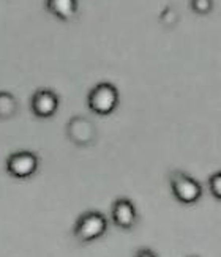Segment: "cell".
Masks as SVG:
<instances>
[{"instance_id": "cell-1", "label": "cell", "mask_w": 221, "mask_h": 257, "mask_svg": "<svg viewBox=\"0 0 221 257\" xmlns=\"http://www.w3.org/2000/svg\"><path fill=\"white\" fill-rule=\"evenodd\" d=\"M107 232V219L98 210H87L76 219L73 226V237L82 243H92L99 240Z\"/></svg>"}, {"instance_id": "cell-2", "label": "cell", "mask_w": 221, "mask_h": 257, "mask_svg": "<svg viewBox=\"0 0 221 257\" xmlns=\"http://www.w3.org/2000/svg\"><path fill=\"white\" fill-rule=\"evenodd\" d=\"M169 186L174 199L183 205H193L199 202L204 193L202 185L196 178L179 169L169 174Z\"/></svg>"}, {"instance_id": "cell-3", "label": "cell", "mask_w": 221, "mask_h": 257, "mask_svg": "<svg viewBox=\"0 0 221 257\" xmlns=\"http://www.w3.org/2000/svg\"><path fill=\"white\" fill-rule=\"evenodd\" d=\"M120 101L119 90L111 82L96 84L87 95V106L96 115H111L117 109Z\"/></svg>"}, {"instance_id": "cell-4", "label": "cell", "mask_w": 221, "mask_h": 257, "mask_svg": "<svg viewBox=\"0 0 221 257\" xmlns=\"http://www.w3.org/2000/svg\"><path fill=\"white\" fill-rule=\"evenodd\" d=\"M65 133L68 141L81 149L92 147L98 138L96 125L84 115H73L65 126Z\"/></svg>"}, {"instance_id": "cell-5", "label": "cell", "mask_w": 221, "mask_h": 257, "mask_svg": "<svg viewBox=\"0 0 221 257\" xmlns=\"http://www.w3.org/2000/svg\"><path fill=\"white\" fill-rule=\"evenodd\" d=\"M38 167V155L30 150H19L11 153L5 161V171L8 172L10 177L18 178V180H26V178L35 175Z\"/></svg>"}, {"instance_id": "cell-6", "label": "cell", "mask_w": 221, "mask_h": 257, "mask_svg": "<svg viewBox=\"0 0 221 257\" xmlns=\"http://www.w3.org/2000/svg\"><path fill=\"white\" fill-rule=\"evenodd\" d=\"M111 219L122 230L135 229L139 221L135 202L128 197H117L113 202V207H111Z\"/></svg>"}, {"instance_id": "cell-7", "label": "cell", "mask_w": 221, "mask_h": 257, "mask_svg": "<svg viewBox=\"0 0 221 257\" xmlns=\"http://www.w3.org/2000/svg\"><path fill=\"white\" fill-rule=\"evenodd\" d=\"M60 98L51 88H38L30 98V110L38 118H51L57 112Z\"/></svg>"}, {"instance_id": "cell-8", "label": "cell", "mask_w": 221, "mask_h": 257, "mask_svg": "<svg viewBox=\"0 0 221 257\" xmlns=\"http://www.w3.org/2000/svg\"><path fill=\"white\" fill-rule=\"evenodd\" d=\"M49 13L62 22H70L76 18L79 4L77 0H44Z\"/></svg>"}, {"instance_id": "cell-9", "label": "cell", "mask_w": 221, "mask_h": 257, "mask_svg": "<svg viewBox=\"0 0 221 257\" xmlns=\"http://www.w3.org/2000/svg\"><path fill=\"white\" fill-rule=\"evenodd\" d=\"M19 103L13 93L7 90H0V120L7 121L18 114Z\"/></svg>"}, {"instance_id": "cell-10", "label": "cell", "mask_w": 221, "mask_h": 257, "mask_svg": "<svg viewBox=\"0 0 221 257\" xmlns=\"http://www.w3.org/2000/svg\"><path fill=\"white\" fill-rule=\"evenodd\" d=\"M213 0H190V8L197 16H207L213 11Z\"/></svg>"}, {"instance_id": "cell-11", "label": "cell", "mask_w": 221, "mask_h": 257, "mask_svg": "<svg viewBox=\"0 0 221 257\" xmlns=\"http://www.w3.org/2000/svg\"><path fill=\"white\" fill-rule=\"evenodd\" d=\"M208 191L216 200H221V171L213 172L212 175L208 177Z\"/></svg>"}, {"instance_id": "cell-12", "label": "cell", "mask_w": 221, "mask_h": 257, "mask_svg": "<svg viewBox=\"0 0 221 257\" xmlns=\"http://www.w3.org/2000/svg\"><path fill=\"white\" fill-rule=\"evenodd\" d=\"M177 21H179V15H177V11L172 7H166L161 11L160 22H161L164 27H174L177 24Z\"/></svg>"}, {"instance_id": "cell-13", "label": "cell", "mask_w": 221, "mask_h": 257, "mask_svg": "<svg viewBox=\"0 0 221 257\" xmlns=\"http://www.w3.org/2000/svg\"><path fill=\"white\" fill-rule=\"evenodd\" d=\"M135 257H158V254L155 251H152L150 248H141L136 251Z\"/></svg>"}, {"instance_id": "cell-14", "label": "cell", "mask_w": 221, "mask_h": 257, "mask_svg": "<svg viewBox=\"0 0 221 257\" xmlns=\"http://www.w3.org/2000/svg\"><path fill=\"white\" fill-rule=\"evenodd\" d=\"M186 257H201V255H197V254H191V255H186Z\"/></svg>"}]
</instances>
